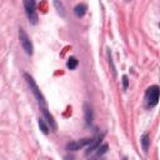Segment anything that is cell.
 Wrapping results in <instances>:
<instances>
[{"instance_id":"cell-9","label":"cell","mask_w":160,"mask_h":160,"mask_svg":"<svg viewBox=\"0 0 160 160\" xmlns=\"http://www.w3.org/2000/svg\"><path fill=\"white\" fill-rule=\"evenodd\" d=\"M86 10H88V5L84 4V2H80L74 8V14H75V16L81 18V16H84L86 14Z\"/></svg>"},{"instance_id":"cell-7","label":"cell","mask_w":160,"mask_h":160,"mask_svg":"<svg viewBox=\"0 0 160 160\" xmlns=\"http://www.w3.org/2000/svg\"><path fill=\"white\" fill-rule=\"evenodd\" d=\"M84 115H85V122L88 125H91L92 119H94V111H92L91 105L88 102L84 104Z\"/></svg>"},{"instance_id":"cell-14","label":"cell","mask_w":160,"mask_h":160,"mask_svg":"<svg viewBox=\"0 0 160 160\" xmlns=\"http://www.w3.org/2000/svg\"><path fill=\"white\" fill-rule=\"evenodd\" d=\"M54 5H55V8L58 9V11H59L61 15H64V6H62V2H59V1H54Z\"/></svg>"},{"instance_id":"cell-10","label":"cell","mask_w":160,"mask_h":160,"mask_svg":"<svg viewBox=\"0 0 160 160\" xmlns=\"http://www.w3.org/2000/svg\"><path fill=\"white\" fill-rule=\"evenodd\" d=\"M140 142H141V148H142L144 152H148L149 146H150V136H149V134H146V132L142 134V136L140 139Z\"/></svg>"},{"instance_id":"cell-2","label":"cell","mask_w":160,"mask_h":160,"mask_svg":"<svg viewBox=\"0 0 160 160\" xmlns=\"http://www.w3.org/2000/svg\"><path fill=\"white\" fill-rule=\"evenodd\" d=\"M159 94H160V89L158 85H151L146 89L145 91V101L146 105L150 108H154L158 102H159Z\"/></svg>"},{"instance_id":"cell-3","label":"cell","mask_w":160,"mask_h":160,"mask_svg":"<svg viewBox=\"0 0 160 160\" xmlns=\"http://www.w3.org/2000/svg\"><path fill=\"white\" fill-rule=\"evenodd\" d=\"M24 8H25L26 16L29 19V22L31 25H36L39 18H38V14H36V4H35V1H32V0L24 1Z\"/></svg>"},{"instance_id":"cell-16","label":"cell","mask_w":160,"mask_h":160,"mask_svg":"<svg viewBox=\"0 0 160 160\" xmlns=\"http://www.w3.org/2000/svg\"><path fill=\"white\" fill-rule=\"evenodd\" d=\"M122 160H128V158H124V159H122Z\"/></svg>"},{"instance_id":"cell-4","label":"cell","mask_w":160,"mask_h":160,"mask_svg":"<svg viewBox=\"0 0 160 160\" xmlns=\"http://www.w3.org/2000/svg\"><path fill=\"white\" fill-rule=\"evenodd\" d=\"M19 40H20V44L22 46V49L25 50V52L28 55H32L34 52V46H32V42L30 40V38L28 36V34L25 32V30L22 28L19 29Z\"/></svg>"},{"instance_id":"cell-8","label":"cell","mask_w":160,"mask_h":160,"mask_svg":"<svg viewBox=\"0 0 160 160\" xmlns=\"http://www.w3.org/2000/svg\"><path fill=\"white\" fill-rule=\"evenodd\" d=\"M101 140H102V135L101 136H98L96 139H91V142L89 144V148H88V150H86V155H90V154H92L100 145H101Z\"/></svg>"},{"instance_id":"cell-15","label":"cell","mask_w":160,"mask_h":160,"mask_svg":"<svg viewBox=\"0 0 160 160\" xmlns=\"http://www.w3.org/2000/svg\"><path fill=\"white\" fill-rule=\"evenodd\" d=\"M128 86H129V79H128L126 75H122V89L126 90Z\"/></svg>"},{"instance_id":"cell-5","label":"cell","mask_w":160,"mask_h":160,"mask_svg":"<svg viewBox=\"0 0 160 160\" xmlns=\"http://www.w3.org/2000/svg\"><path fill=\"white\" fill-rule=\"evenodd\" d=\"M91 142V139L86 138V139H80V140H74V141H70L68 145H66V149L69 151H76L86 145H89Z\"/></svg>"},{"instance_id":"cell-6","label":"cell","mask_w":160,"mask_h":160,"mask_svg":"<svg viewBox=\"0 0 160 160\" xmlns=\"http://www.w3.org/2000/svg\"><path fill=\"white\" fill-rule=\"evenodd\" d=\"M41 111H42V119L46 121V124L50 126V129L52 130V131H56V122H55V120H54V116L48 111V109L46 108H41Z\"/></svg>"},{"instance_id":"cell-1","label":"cell","mask_w":160,"mask_h":160,"mask_svg":"<svg viewBox=\"0 0 160 160\" xmlns=\"http://www.w3.org/2000/svg\"><path fill=\"white\" fill-rule=\"evenodd\" d=\"M24 78H25V80H26V82H28V85H29V88H30L31 92L34 94V96H35L36 101L39 102L40 108H46V101H45V98H44L42 92L40 91V89H39L38 84L35 82L34 78H32L30 74H28V72H25V74H24Z\"/></svg>"},{"instance_id":"cell-12","label":"cell","mask_w":160,"mask_h":160,"mask_svg":"<svg viewBox=\"0 0 160 160\" xmlns=\"http://www.w3.org/2000/svg\"><path fill=\"white\" fill-rule=\"evenodd\" d=\"M38 124H39V128H40V130L42 131V134L48 135V134H49V126H48L46 121H45V120H44V119L41 118V119H39Z\"/></svg>"},{"instance_id":"cell-13","label":"cell","mask_w":160,"mask_h":160,"mask_svg":"<svg viewBox=\"0 0 160 160\" xmlns=\"http://www.w3.org/2000/svg\"><path fill=\"white\" fill-rule=\"evenodd\" d=\"M96 150H98L96 155H98V156H99V155L101 156V155H104V154L108 151V145H106V144H102V145H100V146H99Z\"/></svg>"},{"instance_id":"cell-11","label":"cell","mask_w":160,"mask_h":160,"mask_svg":"<svg viewBox=\"0 0 160 160\" xmlns=\"http://www.w3.org/2000/svg\"><path fill=\"white\" fill-rule=\"evenodd\" d=\"M78 64H79L78 59L74 58V56H70V58L68 59V61H66V68H68L69 70H74V69H76Z\"/></svg>"}]
</instances>
